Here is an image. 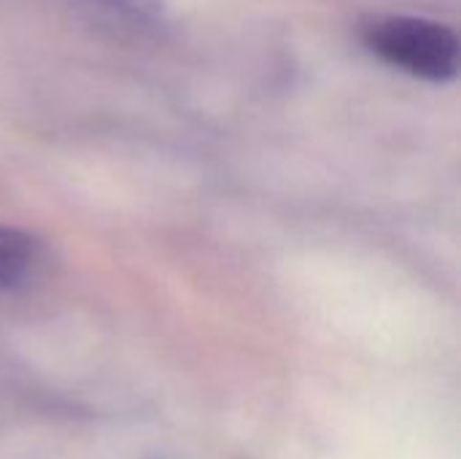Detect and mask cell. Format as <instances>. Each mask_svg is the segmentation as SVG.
Instances as JSON below:
<instances>
[{
  "label": "cell",
  "instance_id": "6da1fadb",
  "mask_svg": "<svg viewBox=\"0 0 461 459\" xmlns=\"http://www.w3.org/2000/svg\"><path fill=\"white\" fill-rule=\"evenodd\" d=\"M362 38L375 57L416 78L451 81L459 73V38L448 24L421 16H389L373 22Z\"/></svg>",
  "mask_w": 461,
  "mask_h": 459
},
{
  "label": "cell",
  "instance_id": "3957f363",
  "mask_svg": "<svg viewBox=\"0 0 461 459\" xmlns=\"http://www.w3.org/2000/svg\"><path fill=\"white\" fill-rule=\"evenodd\" d=\"M111 11H124V16H149L154 14V0H100Z\"/></svg>",
  "mask_w": 461,
  "mask_h": 459
},
{
  "label": "cell",
  "instance_id": "7a4b0ae2",
  "mask_svg": "<svg viewBox=\"0 0 461 459\" xmlns=\"http://www.w3.org/2000/svg\"><path fill=\"white\" fill-rule=\"evenodd\" d=\"M38 241L16 227L0 225V289L22 284L38 265Z\"/></svg>",
  "mask_w": 461,
  "mask_h": 459
}]
</instances>
